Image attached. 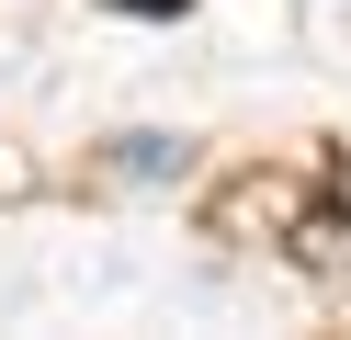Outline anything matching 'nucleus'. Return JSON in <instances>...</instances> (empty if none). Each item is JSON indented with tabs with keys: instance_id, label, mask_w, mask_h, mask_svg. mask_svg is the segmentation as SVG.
<instances>
[{
	"instance_id": "nucleus-1",
	"label": "nucleus",
	"mask_w": 351,
	"mask_h": 340,
	"mask_svg": "<svg viewBox=\"0 0 351 340\" xmlns=\"http://www.w3.org/2000/svg\"><path fill=\"white\" fill-rule=\"evenodd\" d=\"M114 12H147V23H170V12H193V0H114Z\"/></svg>"
}]
</instances>
